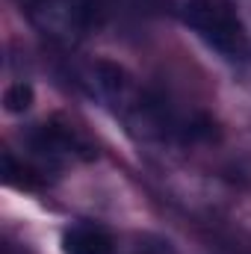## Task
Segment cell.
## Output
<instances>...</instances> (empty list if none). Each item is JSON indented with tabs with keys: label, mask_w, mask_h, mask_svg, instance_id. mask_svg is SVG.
Masks as SVG:
<instances>
[{
	"label": "cell",
	"mask_w": 251,
	"mask_h": 254,
	"mask_svg": "<svg viewBox=\"0 0 251 254\" xmlns=\"http://www.w3.org/2000/svg\"><path fill=\"white\" fill-rule=\"evenodd\" d=\"M184 21L216 51L231 60L249 57V36L228 0H189L184 6Z\"/></svg>",
	"instance_id": "cell-1"
},
{
	"label": "cell",
	"mask_w": 251,
	"mask_h": 254,
	"mask_svg": "<svg viewBox=\"0 0 251 254\" xmlns=\"http://www.w3.org/2000/svg\"><path fill=\"white\" fill-rule=\"evenodd\" d=\"M3 107L9 113H27L33 107V86L30 83H12L3 95Z\"/></svg>",
	"instance_id": "cell-3"
},
{
	"label": "cell",
	"mask_w": 251,
	"mask_h": 254,
	"mask_svg": "<svg viewBox=\"0 0 251 254\" xmlns=\"http://www.w3.org/2000/svg\"><path fill=\"white\" fill-rule=\"evenodd\" d=\"M65 254H113V240L95 225H77L63 237Z\"/></svg>",
	"instance_id": "cell-2"
}]
</instances>
